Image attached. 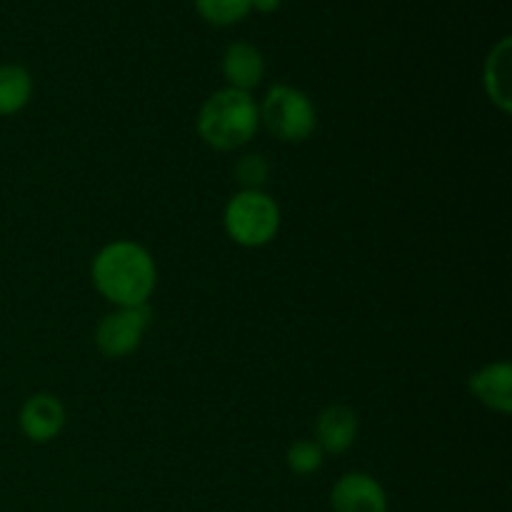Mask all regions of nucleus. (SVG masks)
Here are the masks:
<instances>
[{
	"label": "nucleus",
	"instance_id": "nucleus-1",
	"mask_svg": "<svg viewBox=\"0 0 512 512\" xmlns=\"http://www.w3.org/2000/svg\"><path fill=\"white\" fill-rule=\"evenodd\" d=\"M90 275L95 290L115 308L148 305L158 283L153 255L133 240H115L100 248L90 265Z\"/></svg>",
	"mask_w": 512,
	"mask_h": 512
},
{
	"label": "nucleus",
	"instance_id": "nucleus-2",
	"mask_svg": "<svg viewBox=\"0 0 512 512\" xmlns=\"http://www.w3.org/2000/svg\"><path fill=\"white\" fill-rule=\"evenodd\" d=\"M260 128L258 103L243 90L223 88L210 95L198 113V135L215 150H238L255 138Z\"/></svg>",
	"mask_w": 512,
	"mask_h": 512
},
{
	"label": "nucleus",
	"instance_id": "nucleus-3",
	"mask_svg": "<svg viewBox=\"0 0 512 512\" xmlns=\"http://www.w3.org/2000/svg\"><path fill=\"white\" fill-rule=\"evenodd\" d=\"M225 233L243 248H263L280 230V208L263 190H240L223 213Z\"/></svg>",
	"mask_w": 512,
	"mask_h": 512
},
{
	"label": "nucleus",
	"instance_id": "nucleus-4",
	"mask_svg": "<svg viewBox=\"0 0 512 512\" xmlns=\"http://www.w3.org/2000/svg\"><path fill=\"white\" fill-rule=\"evenodd\" d=\"M260 125L283 143H303L318 128V110L303 90L293 85H273L258 105Z\"/></svg>",
	"mask_w": 512,
	"mask_h": 512
},
{
	"label": "nucleus",
	"instance_id": "nucleus-5",
	"mask_svg": "<svg viewBox=\"0 0 512 512\" xmlns=\"http://www.w3.org/2000/svg\"><path fill=\"white\" fill-rule=\"evenodd\" d=\"M153 320V310L148 305L135 308H115L105 315L95 328V345L105 358H128L143 343V335Z\"/></svg>",
	"mask_w": 512,
	"mask_h": 512
},
{
	"label": "nucleus",
	"instance_id": "nucleus-6",
	"mask_svg": "<svg viewBox=\"0 0 512 512\" xmlns=\"http://www.w3.org/2000/svg\"><path fill=\"white\" fill-rule=\"evenodd\" d=\"M335 512H388L383 485L368 473H345L330 493Z\"/></svg>",
	"mask_w": 512,
	"mask_h": 512
},
{
	"label": "nucleus",
	"instance_id": "nucleus-7",
	"mask_svg": "<svg viewBox=\"0 0 512 512\" xmlns=\"http://www.w3.org/2000/svg\"><path fill=\"white\" fill-rule=\"evenodd\" d=\"M65 428V408L53 393H35L20 408V430L30 443H50Z\"/></svg>",
	"mask_w": 512,
	"mask_h": 512
},
{
	"label": "nucleus",
	"instance_id": "nucleus-8",
	"mask_svg": "<svg viewBox=\"0 0 512 512\" xmlns=\"http://www.w3.org/2000/svg\"><path fill=\"white\" fill-rule=\"evenodd\" d=\"M468 388L478 398V403H483L493 413H512V368L505 360L475 370L468 380Z\"/></svg>",
	"mask_w": 512,
	"mask_h": 512
},
{
	"label": "nucleus",
	"instance_id": "nucleus-9",
	"mask_svg": "<svg viewBox=\"0 0 512 512\" xmlns=\"http://www.w3.org/2000/svg\"><path fill=\"white\" fill-rule=\"evenodd\" d=\"M358 438V415L348 405H330L318 415L315 443L325 455H343Z\"/></svg>",
	"mask_w": 512,
	"mask_h": 512
},
{
	"label": "nucleus",
	"instance_id": "nucleus-10",
	"mask_svg": "<svg viewBox=\"0 0 512 512\" xmlns=\"http://www.w3.org/2000/svg\"><path fill=\"white\" fill-rule=\"evenodd\" d=\"M265 75V58L253 43L235 40L223 53V78L228 88L250 93Z\"/></svg>",
	"mask_w": 512,
	"mask_h": 512
},
{
	"label": "nucleus",
	"instance_id": "nucleus-11",
	"mask_svg": "<svg viewBox=\"0 0 512 512\" xmlns=\"http://www.w3.org/2000/svg\"><path fill=\"white\" fill-rule=\"evenodd\" d=\"M510 50H512V40L505 35L500 43L493 45V50L488 53V60H485V68H483L485 93H488L490 103H493L495 108L503 110V113H510L512 110Z\"/></svg>",
	"mask_w": 512,
	"mask_h": 512
},
{
	"label": "nucleus",
	"instance_id": "nucleus-12",
	"mask_svg": "<svg viewBox=\"0 0 512 512\" xmlns=\"http://www.w3.org/2000/svg\"><path fill=\"white\" fill-rule=\"evenodd\" d=\"M33 98V78L23 65H0V115H15Z\"/></svg>",
	"mask_w": 512,
	"mask_h": 512
},
{
	"label": "nucleus",
	"instance_id": "nucleus-13",
	"mask_svg": "<svg viewBox=\"0 0 512 512\" xmlns=\"http://www.w3.org/2000/svg\"><path fill=\"white\" fill-rule=\"evenodd\" d=\"M195 10L210 25H235L250 13V0H195Z\"/></svg>",
	"mask_w": 512,
	"mask_h": 512
},
{
	"label": "nucleus",
	"instance_id": "nucleus-14",
	"mask_svg": "<svg viewBox=\"0 0 512 512\" xmlns=\"http://www.w3.org/2000/svg\"><path fill=\"white\" fill-rule=\"evenodd\" d=\"M325 453L320 450V445L315 440H298L288 448L285 453V463L293 470L295 475H315L320 468H323Z\"/></svg>",
	"mask_w": 512,
	"mask_h": 512
},
{
	"label": "nucleus",
	"instance_id": "nucleus-15",
	"mask_svg": "<svg viewBox=\"0 0 512 512\" xmlns=\"http://www.w3.org/2000/svg\"><path fill=\"white\" fill-rule=\"evenodd\" d=\"M270 163L260 153H248L235 163V180L243 190H263L268 183Z\"/></svg>",
	"mask_w": 512,
	"mask_h": 512
},
{
	"label": "nucleus",
	"instance_id": "nucleus-16",
	"mask_svg": "<svg viewBox=\"0 0 512 512\" xmlns=\"http://www.w3.org/2000/svg\"><path fill=\"white\" fill-rule=\"evenodd\" d=\"M283 5V0H250V8L258 10V13H275V10Z\"/></svg>",
	"mask_w": 512,
	"mask_h": 512
}]
</instances>
